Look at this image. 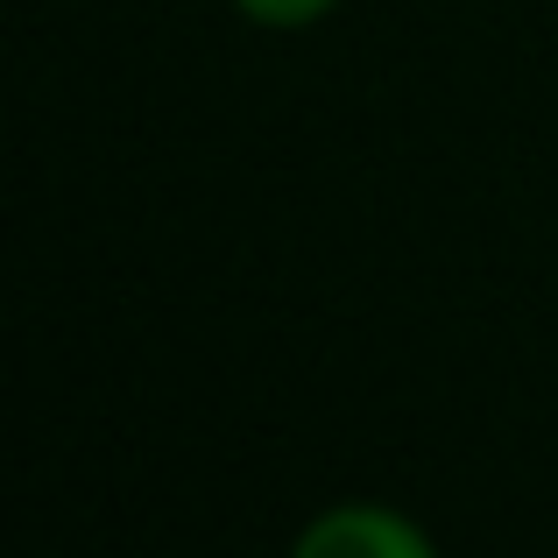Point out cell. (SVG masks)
Returning <instances> with one entry per match:
<instances>
[{
    "instance_id": "cell-2",
    "label": "cell",
    "mask_w": 558,
    "mask_h": 558,
    "mask_svg": "<svg viewBox=\"0 0 558 558\" xmlns=\"http://www.w3.org/2000/svg\"><path fill=\"white\" fill-rule=\"evenodd\" d=\"M255 22H312V14H326L332 0H241Z\"/></svg>"
},
{
    "instance_id": "cell-1",
    "label": "cell",
    "mask_w": 558,
    "mask_h": 558,
    "mask_svg": "<svg viewBox=\"0 0 558 558\" xmlns=\"http://www.w3.org/2000/svg\"><path fill=\"white\" fill-rule=\"evenodd\" d=\"M326 551H381V558H417L424 537H410L396 517H381V509H347V517L318 523L312 537H304V558H326Z\"/></svg>"
}]
</instances>
